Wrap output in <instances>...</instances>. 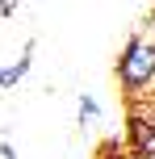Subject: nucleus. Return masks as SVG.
<instances>
[{
	"label": "nucleus",
	"instance_id": "nucleus-7",
	"mask_svg": "<svg viewBox=\"0 0 155 159\" xmlns=\"http://www.w3.org/2000/svg\"><path fill=\"white\" fill-rule=\"evenodd\" d=\"M4 17H13V0H0V21Z\"/></svg>",
	"mask_w": 155,
	"mask_h": 159
},
{
	"label": "nucleus",
	"instance_id": "nucleus-8",
	"mask_svg": "<svg viewBox=\"0 0 155 159\" xmlns=\"http://www.w3.org/2000/svg\"><path fill=\"white\" fill-rule=\"evenodd\" d=\"M147 34H151V42H155V13H151V25H147Z\"/></svg>",
	"mask_w": 155,
	"mask_h": 159
},
{
	"label": "nucleus",
	"instance_id": "nucleus-2",
	"mask_svg": "<svg viewBox=\"0 0 155 159\" xmlns=\"http://www.w3.org/2000/svg\"><path fill=\"white\" fill-rule=\"evenodd\" d=\"M130 151H134V155H155V109L134 113V126H130Z\"/></svg>",
	"mask_w": 155,
	"mask_h": 159
},
{
	"label": "nucleus",
	"instance_id": "nucleus-6",
	"mask_svg": "<svg viewBox=\"0 0 155 159\" xmlns=\"http://www.w3.org/2000/svg\"><path fill=\"white\" fill-rule=\"evenodd\" d=\"M0 159H17V151H13V143H0Z\"/></svg>",
	"mask_w": 155,
	"mask_h": 159
},
{
	"label": "nucleus",
	"instance_id": "nucleus-3",
	"mask_svg": "<svg viewBox=\"0 0 155 159\" xmlns=\"http://www.w3.org/2000/svg\"><path fill=\"white\" fill-rule=\"evenodd\" d=\"M30 63H34V42H25L21 59H13L8 67H0V92H8V88H17L25 75H30Z\"/></svg>",
	"mask_w": 155,
	"mask_h": 159
},
{
	"label": "nucleus",
	"instance_id": "nucleus-5",
	"mask_svg": "<svg viewBox=\"0 0 155 159\" xmlns=\"http://www.w3.org/2000/svg\"><path fill=\"white\" fill-rule=\"evenodd\" d=\"M101 159H139V155H134V151H117V147H109Z\"/></svg>",
	"mask_w": 155,
	"mask_h": 159
},
{
	"label": "nucleus",
	"instance_id": "nucleus-1",
	"mask_svg": "<svg viewBox=\"0 0 155 159\" xmlns=\"http://www.w3.org/2000/svg\"><path fill=\"white\" fill-rule=\"evenodd\" d=\"M117 80L130 96H151L155 88V42L151 34H134L117 59Z\"/></svg>",
	"mask_w": 155,
	"mask_h": 159
},
{
	"label": "nucleus",
	"instance_id": "nucleus-4",
	"mask_svg": "<svg viewBox=\"0 0 155 159\" xmlns=\"http://www.w3.org/2000/svg\"><path fill=\"white\" fill-rule=\"evenodd\" d=\"M97 117H101V105H97V96L80 92V121L88 126V121H97Z\"/></svg>",
	"mask_w": 155,
	"mask_h": 159
}]
</instances>
